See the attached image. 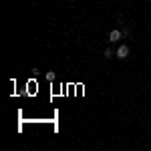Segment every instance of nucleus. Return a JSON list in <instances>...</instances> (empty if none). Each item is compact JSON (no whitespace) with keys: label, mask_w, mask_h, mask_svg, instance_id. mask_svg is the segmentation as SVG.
<instances>
[{"label":"nucleus","mask_w":151,"mask_h":151,"mask_svg":"<svg viewBox=\"0 0 151 151\" xmlns=\"http://www.w3.org/2000/svg\"><path fill=\"white\" fill-rule=\"evenodd\" d=\"M121 36H123V30H119V28L111 30V32H109V42H117V40H121Z\"/></svg>","instance_id":"nucleus-1"},{"label":"nucleus","mask_w":151,"mask_h":151,"mask_svg":"<svg viewBox=\"0 0 151 151\" xmlns=\"http://www.w3.org/2000/svg\"><path fill=\"white\" fill-rule=\"evenodd\" d=\"M117 57L119 58H127L129 57V47L127 45H121V47L117 48Z\"/></svg>","instance_id":"nucleus-2"},{"label":"nucleus","mask_w":151,"mask_h":151,"mask_svg":"<svg viewBox=\"0 0 151 151\" xmlns=\"http://www.w3.org/2000/svg\"><path fill=\"white\" fill-rule=\"evenodd\" d=\"M113 55H115V52H113L111 48H105V52H103V57H105V58H111Z\"/></svg>","instance_id":"nucleus-3"},{"label":"nucleus","mask_w":151,"mask_h":151,"mask_svg":"<svg viewBox=\"0 0 151 151\" xmlns=\"http://www.w3.org/2000/svg\"><path fill=\"white\" fill-rule=\"evenodd\" d=\"M47 79H48V81H55V79H57V75H55L52 70H48V73H47Z\"/></svg>","instance_id":"nucleus-4"}]
</instances>
